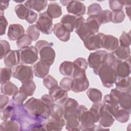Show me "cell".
<instances>
[{"instance_id":"cell-1","label":"cell","mask_w":131,"mask_h":131,"mask_svg":"<svg viewBox=\"0 0 131 131\" xmlns=\"http://www.w3.org/2000/svg\"><path fill=\"white\" fill-rule=\"evenodd\" d=\"M11 120L17 121L20 127V130H45V121L32 116L24 107V104L14 105V109Z\"/></svg>"},{"instance_id":"cell-2","label":"cell","mask_w":131,"mask_h":131,"mask_svg":"<svg viewBox=\"0 0 131 131\" xmlns=\"http://www.w3.org/2000/svg\"><path fill=\"white\" fill-rule=\"evenodd\" d=\"M24 106L32 116L37 119L45 122L50 117L49 108L41 99L32 97L24 104Z\"/></svg>"},{"instance_id":"cell-3","label":"cell","mask_w":131,"mask_h":131,"mask_svg":"<svg viewBox=\"0 0 131 131\" xmlns=\"http://www.w3.org/2000/svg\"><path fill=\"white\" fill-rule=\"evenodd\" d=\"M77 118L80 123L81 130H95V123L98 121L91 111L84 105L79 106L77 111Z\"/></svg>"},{"instance_id":"cell-4","label":"cell","mask_w":131,"mask_h":131,"mask_svg":"<svg viewBox=\"0 0 131 131\" xmlns=\"http://www.w3.org/2000/svg\"><path fill=\"white\" fill-rule=\"evenodd\" d=\"M96 75H99L103 85L107 88L112 87L117 80V76L112 65L106 60L99 68Z\"/></svg>"},{"instance_id":"cell-5","label":"cell","mask_w":131,"mask_h":131,"mask_svg":"<svg viewBox=\"0 0 131 131\" xmlns=\"http://www.w3.org/2000/svg\"><path fill=\"white\" fill-rule=\"evenodd\" d=\"M13 78L19 80L21 83L32 80L34 77L33 69L32 67L24 64L16 66L13 69Z\"/></svg>"},{"instance_id":"cell-6","label":"cell","mask_w":131,"mask_h":131,"mask_svg":"<svg viewBox=\"0 0 131 131\" xmlns=\"http://www.w3.org/2000/svg\"><path fill=\"white\" fill-rule=\"evenodd\" d=\"M107 54L108 52L105 50H98L90 54L88 63L89 67L93 69V72L95 75L99 68L106 60Z\"/></svg>"},{"instance_id":"cell-7","label":"cell","mask_w":131,"mask_h":131,"mask_svg":"<svg viewBox=\"0 0 131 131\" xmlns=\"http://www.w3.org/2000/svg\"><path fill=\"white\" fill-rule=\"evenodd\" d=\"M110 96L116 101L120 107L130 112V93L121 92L117 89L111 90Z\"/></svg>"},{"instance_id":"cell-8","label":"cell","mask_w":131,"mask_h":131,"mask_svg":"<svg viewBox=\"0 0 131 131\" xmlns=\"http://www.w3.org/2000/svg\"><path fill=\"white\" fill-rule=\"evenodd\" d=\"M21 64H33L38 59V51L34 46H29L19 50Z\"/></svg>"},{"instance_id":"cell-9","label":"cell","mask_w":131,"mask_h":131,"mask_svg":"<svg viewBox=\"0 0 131 131\" xmlns=\"http://www.w3.org/2000/svg\"><path fill=\"white\" fill-rule=\"evenodd\" d=\"M35 25L42 33L50 34L53 30V18L48 15L46 11L39 13Z\"/></svg>"},{"instance_id":"cell-10","label":"cell","mask_w":131,"mask_h":131,"mask_svg":"<svg viewBox=\"0 0 131 131\" xmlns=\"http://www.w3.org/2000/svg\"><path fill=\"white\" fill-rule=\"evenodd\" d=\"M79 104L75 100L71 98H68L63 105V118L69 120L72 118H77V111Z\"/></svg>"},{"instance_id":"cell-11","label":"cell","mask_w":131,"mask_h":131,"mask_svg":"<svg viewBox=\"0 0 131 131\" xmlns=\"http://www.w3.org/2000/svg\"><path fill=\"white\" fill-rule=\"evenodd\" d=\"M117 78L129 76L130 74V57L123 61L116 60L112 66Z\"/></svg>"},{"instance_id":"cell-12","label":"cell","mask_w":131,"mask_h":131,"mask_svg":"<svg viewBox=\"0 0 131 131\" xmlns=\"http://www.w3.org/2000/svg\"><path fill=\"white\" fill-rule=\"evenodd\" d=\"M75 31L80 38L84 41L88 37L94 35L90 29L86 20L83 16H79L75 28Z\"/></svg>"},{"instance_id":"cell-13","label":"cell","mask_w":131,"mask_h":131,"mask_svg":"<svg viewBox=\"0 0 131 131\" xmlns=\"http://www.w3.org/2000/svg\"><path fill=\"white\" fill-rule=\"evenodd\" d=\"M89 86V82L86 74H83L74 77L72 79L71 90L74 93L85 91Z\"/></svg>"},{"instance_id":"cell-14","label":"cell","mask_w":131,"mask_h":131,"mask_svg":"<svg viewBox=\"0 0 131 131\" xmlns=\"http://www.w3.org/2000/svg\"><path fill=\"white\" fill-rule=\"evenodd\" d=\"M115 121V118L108 111L106 105L103 104L99 113L98 122L99 124L104 128L111 127Z\"/></svg>"},{"instance_id":"cell-15","label":"cell","mask_w":131,"mask_h":131,"mask_svg":"<svg viewBox=\"0 0 131 131\" xmlns=\"http://www.w3.org/2000/svg\"><path fill=\"white\" fill-rule=\"evenodd\" d=\"M53 43L43 47L38 51L40 55V60L51 66L54 62L55 58V52L52 48Z\"/></svg>"},{"instance_id":"cell-16","label":"cell","mask_w":131,"mask_h":131,"mask_svg":"<svg viewBox=\"0 0 131 131\" xmlns=\"http://www.w3.org/2000/svg\"><path fill=\"white\" fill-rule=\"evenodd\" d=\"M49 95L59 104H63L68 99V92L62 89L60 86L56 85L49 90Z\"/></svg>"},{"instance_id":"cell-17","label":"cell","mask_w":131,"mask_h":131,"mask_svg":"<svg viewBox=\"0 0 131 131\" xmlns=\"http://www.w3.org/2000/svg\"><path fill=\"white\" fill-rule=\"evenodd\" d=\"M104 34L102 33H98L91 35L83 41L84 47L90 51L102 48L101 39Z\"/></svg>"},{"instance_id":"cell-18","label":"cell","mask_w":131,"mask_h":131,"mask_svg":"<svg viewBox=\"0 0 131 131\" xmlns=\"http://www.w3.org/2000/svg\"><path fill=\"white\" fill-rule=\"evenodd\" d=\"M53 31L55 35L61 41L67 42L70 38V31L64 25L61 23L55 24Z\"/></svg>"},{"instance_id":"cell-19","label":"cell","mask_w":131,"mask_h":131,"mask_svg":"<svg viewBox=\"0 0 131 131\" xmlns=\"http://www.w3.org/2000/svg\"><path fill=\"white\" fill-rule=\"evenodd\" d=\"M67 10L69 13L75 16H82L85 13L86 7L81 2L78 1H71L67 6Z\"/></svg>"},{"instance_id":"cell-20","label":"cell","mask_w":131,"mask_h":131,"mask_svg":"<svg viewBox=\"0 0 131 131\" xmlns=\"http://www.w3.org/2000/svg\"><path fill=\"white\" fill-rule=\"evenodd\" d=\"M101 47L108 51H113L119 47V40L112 35L104 34L101 39Z\"/></svg>"},{"instance_id":"cell-21","label":"cell","mask_w":131,"mask_h":131,"mask_svg":"<svg viewBox=\"0 0 131 131\" xmlns=\"http://www.w3.org/2000/svg\"><path fill=\"white\" fill-rule=\"evenodd\" d=\"M4 62L8 68H12L17 66L20 62L19 50H11L4 57Z\"/></svg>"},{"instance_id":"cell-22","label":"cell","mask_w":131,"mask_h":131,"mask_svg":"<svg viewBox=\"0 0 131 131\" xmlns=\"http://www.w3.org/2000/svg\"><path fill=\"white\" fill-rule=\"evenodd\" d=\"M66 125L64 119H54L52 118H49L43 123L45 130H61L63 127Z\"/></svg>"},{"instance_id":"cell-23","label":"cell","mask_w":131,"mask_h":131,"mask_svg":"<svg viewBox=\"0 0 131 131\" xmlns=\"http://www.w3.org/2000/svg\"><path fill=\"white\" fill-rule=\"evenodd\" d=\"M25 33V29L23 26L18 24H13L8 27L7 36L9 40H17Z\"/></svg>"},{"instance_id":"cell-24","label":"cell","mask_w":131,"mask_h":131,"mask_svg":"<svg viewBox=\"0 0 131 131\" xmlns=\"http://www.w3.org/2000/svg\"><path fill=\"white\" fill-rule=\"evenodd\" d=\"M50 68V65L40 60L33 66L34 74L38 78H43L48 74Z\"/></svg>"},{"instance_id":"cell-25","label":"cell","mask_w":131,"mask_h":131,"mask_svg":"<svg viewBox=\"0 0 131 131\" xmlns=\"http://www.w3.org/2000/svg\"><path fill=\"white\" fill-rule=\"evenodd\" d=\"M88 63L85 59L79 57L77 58L73 62L74 70L72 77L85 73V70L88 68Z\"/></svg>"},{"instance_id":"cell-26","label":"cell","mask_w":131,"mask_h":131,"mask_svg":"<svg viewBox=\"0 0 131 131\" xmlns=\"http://www.w3.org/2000/svg\"><path fill=\"white\" fill-rule=\"evenodd\" d=\"M112 54L115 57L116 60H125L130 56V47H118L114 51H112Z\"/></svg>"},{"instance_id":"cell-27","label":"cell","mask_w":131,"mask_h":131,"mask_svg":"<svg viewBox=\"0 0 131 131\" xmlns=\"http://www.w3.org/2000/svg\"><path fill=\"white\" fill-rule=\"evenodd\" d=\"M86 22L90 29L94 34H96L98 33L99 27L102 24L98 15L89 16L87 18Z\"/></svg>"},{"instance_id":"cell-28","label":"cell","mask_w":131,"mask_h":131,"mask_svg":"<svg viewBox=\"0 0 131 131\" xmlns=\"http://www.w3.org/2000/svg\"><path fill=\"white\" fill-rule=\"evenodd\" d=\"M24 5L29 9H33L40 12L45 9L48 5L47 1L28 0L25 2Z\"/></svg>"},{"instance_id":"cell-29","label":"cell","mask_w":131,"mask_h":131,"mask_svg":"<svg viewBox=\"0 0 131 131\" xmlns=\"http://www.w3.org/2000/svg\"><path fill=\"white\" fill-rule=\"evenodd\" d=\"M79 16L66 14L64 15L60 20V23L64 25L69 30L70 32L73 31L75 28L77 22L78 20Z\"/></svg>"},{"instance_id":"cell-30","label":"cell","mask_w":131,"mask_h":131,"mask_svg":"<svg viewBox=\"0 0 131 131\" xmlns=\"http://www.w3.org/2000/svg\"><path fill=\"white\" fill-rule=\"evenodd\" d=\"M116 89L121 92L130 93V77L117 78L115 83Z\"/></svg>"},{"instance_id":"cell-31","label":"cell","mask_w":131,"mask_h":131,"mask_svg":"<svg viewBox=\"0 0 131 131\" xmlns=\"http://www.w3.org/2000/svg\"><path fill=\"white\" fill-rule=\"evenodd\" d=\"M1 84V94L8 96H13L18 91L17 86L10 81Z\"/></svg>"},{"instance_id":"cell-32","label":"cell","mask_w":131,"mask_h":131,"mask_svg":"<svg viewBox=\"0 0 131 131\" xmlns=\"http://www.w3.org/2000/svg\"><path fill=\"white\" fill-rule=\"evenodd\" d=\"M46 12L52 18H58L62 14L61 7L57 3H51L48 6Z\"/></svg>"},{"instance_id":"cell-33","label":"cell","mask_w":131,"mask_h":131,"mask_svg":"<svg viewBox=\"0 0 131 131\" xmlns=\"http://www.w3.org/2000/svg\"><path fill=\"white\" fill-rule=\"evenodd\" d=\"M63 107L60 104L54 103L49 109L50 117L52 118L60 119L63 117Z\"/></svg>"},{"instance_id":"cell-34","label":"cell","mask_w":131,"mask_h":131,"mask_svg":"<svg viewBox=\"0 0 131 131\" xmlns=\"http://www.w3.org/2000/svg\"><path fill=\"white\" fill-rule=\"evenodd\" d=\"M0 130H20L19 123L13 120H7L4 121L0 125Z\"/></svg>"},{"instance_id":"cell-35","label":"cell","mask_w":131,"mask_h":131,"mask_svg":"<svg viewBox=\"0 0 131 131\" xmlns=\"http://www.w3.org/2000/svg\"><path fill=\"white\" fill-rule=\"evenodd\" d=\"M59 70L61 75L67 76H72L74 70L73 62L70 61H64L60 64Z\"/></svg>"},{"instance_id":"cell-36","label":"cell","mask_w":131,"mask_h":131,"mask_svg":"<svg viewBox=\"0 0 131 131\" xmlns=\"http://www.w3.org/2000/svg\"><path fill=\"white\" fill-rule=\"evenodd\" d=\"M86 94L89 99L93 103L101 102L102 101V94L98 89L90 88L86 91Z\"/></svg>"},{"instance_id":"cell-37","label":"cell","mask_w":131,"mask_h":131,"mask_svg":"<svg viewBox=\"0 0 131 131\" xmlns=\"http://www.w3.org/2000/svg\"><path fill=\"white\" fill-rule=\"evenodd\" d=\"M130 113V112L120 107L115 113L113 117L115 119L120 123H124L128 121L129 118Z\"/></svg>"},{"instance_id":"cell-38","label":"cell","mask_w":131,"mask_h":131,"mask_svg":"<svg viewBox=\"0 0 131 131\" xmlns=\"http://www.w3.org/2000/svg\"><path fill=\"white\" fill-rule=\"evenodd\" d=\"M31 9H28L24 4H20L14 8V11L17 17L21 19H26Z\"/></svg>"},{"instance_id":"cell-39","label":"cell","mask_w":131,"mask_h":131,"mask_svg":"<svg viewBox=\"0 0 131 131\" xmlns=\"http://www.w3.org/2000/svg\"><path fill=\"white\" fill-rule=\"evenodd\" d=\"M36 89V84L32 80L22 83L21 86L19 88V90L25 93L28 96H31L34 93Z\"/></svg>"},{"instance_id":"cell-40","label":"cell","mask_w":131,"mask_h":131,"mask_svg":"<svg viewBox=\"0 0 131 131\" xmlns=\"http://www.w3.org/2000/svg\"><path fill=\"white\" fill-rule=\"evenodd\" d=\"M14 109V104L11 102L9 105H6L1 109V119L3 121L10 119L13 115Z\"/></svg>"},{"instance_id":"cell-41","label":"cell","mask_w":131,"mask_h":131,"mask_svg":"<svg viewBox=\"0 0 131 131\" xmlns=\"http://www.w3.org/2000/svg\"><path fill=\"white\" fill-rule=\"evenodd\" d=\"M28 95L20 90H18L13 96L11 99V102L14 105H21L27 99Z\"/></svg>"},{"instance_id":"cell-42","label":"cell","mask_w":131,"mask_h":131,"mask_svg":"<svg viewBox=\"0 0 131 131\" xmlns=\"http://www.w3.org/2000/svg\"><path fill=\"white\" fill-rule=\"evenodd\" d=\"M66 129L68 130H81L80 123L78 119L72 118L66 120Z\"/></svg>"},{"instance_id":"cell-43","label":"cell","mask_w":131,"mask_h":131,"mask_svg":"<svg viewBox=\"0 0 131 131\" xmlns=\"http://www.w3.org/2000/svg\"><path fill=\"white\" fill-rule=\"evenodd\" d=\"M39 30L35 25H32L28 26L27 29V34L31 39L32 41H36L39 37Z\"/></svg>"},{"instance_id":"cell-44","label":"cell","mask_w":131,"mask_h":131,"mask_svg":"<svg viewBox=\"0 0 131 131\" xmlns=\"http://www.w3.org/2000/svg\"><path fill=\"white\" fill-rule=\"evenodd\" d=\"M32 40L27 34H24L16 40V45L19 49H23L30 46L31 45Z\"/></svg>"},{"instance_id":"cell-45","label":"cell","mask_w":131,"mask_h":131,"mask_svg":"<svg viewBox=\"0 0 131 131\" xmlns=\"http://www.w3.org/2000/svg\"><path fill=\"white\" fill-rule=\"evenodd\" d=\"M12 73L11 68L8 67L1 68L0 74L1 83L9 81L12 76Z\"/></svg>"},{"instance_id":"cell-46","label":"cell","mask_w":131,"mask_h":131,"mask_svg":"<svg viewBox=\"0 0 131 131\" xmlns=\"http://www.w3.org/2000/svg\"><path fill=\"white\" fill-rule=\"evenodd\" d=\"M120 46L122 47H129L131 43V35L130 31L127 33L123 31L119 38Z\"/></svg>"},{"instance_id":"cell-47","label":"cell","mask_w":131,"mask_h":131,"mask_svg":"<svg viewBox=\"0 0 131 131\" xmlns=\"http://www.w3.org/2000/svg\"><path fill=\"white\" fill-rule=\"evenodd\" d=\"M125 18V14L122 10L112 11L111 12V21L117 24L122 23Z\"/></svg>"},{"instance_id":"cell-48","label":"cell","mask_w":131,"mask_h":131,"mask_svg":"<svg viewBox=\"0 0 131 131\" xmlns=\"http://www.w3.org/2000/svg\"><path fill=\"white\" fill-rule=\"evenodd\" d=\"M0 50H1L0 59H2L11 51L10 44L7 40H0Z\"/></svg>"},{"instance_id":"cell-49","label":"cell","mask_w":131,"mask_h":131,"mask_svg":"<svg viewBox=\"0 0 131 131\" xmlns=\"http://www.w3.org/2000/svg\"><path fill=\"white\" fill-rule=\"evenodd\" d=\"M102 11V8L99 4L93 3L88 6L86 14L89 16L99 15Z\"/></svg>"},{"instance_id":"cell-50","label":"cell","mask_w":131,"mask_h":131,"mask_svg":"<svg viewBox=\"0 0 131 131\" xmlns=\"http://www.w3.org/2000/svg\"><path fill=\"white\" fill-rule=\"evenodd\" d=\"M43 84L48 90L58 85L57 81L51 75H47L43 78Z\"/></svg>"},{"instance_id":"cell-51","label":"cell","mask_w":131,"mask_h":131,"mask_svg":"<svg viewBox=\"0 0 131 131\" xmlns=\"http://www.w3.org/2000/svg\"><path fill=\"white\" fill-rule=\"evenodd\" d=\"M72 84V79L68 77L63 78L59 82L60 88L67 92L71 90Z\"/></svg>"},{"instance_id":"cell-52","label":"cell","mask_w":131,"mask_h":131,"mask_svg":"<svg viewBox=\"0 0 131 131\" xmlns=\"http://www.w3.org/2000/svg\"><path fill=\"white\" fill-rule=\"evenodd\" d=\"M111 12L112 11L109 10H102L101 12L98 15L102 24L108 23L111 21Z\"/></svg>"},{"instance_id":"cell-53","label":"cell","mask_w":131,"mask_h":131,"mask_svg":"<svg viewBox=\"0 0 131 131\" xmlns=\"http://www.w3.org/2000/svg\"><path fill=\"white\" fill-rule=\"evenodd\" d=\"M108 4L110 9L113 11L122 10L123 7V5L120 3V1L110 0L108 1Z\"/></svg>"},{"instance_id":"cell-54","label":"cell","mask_w":131,"mask_h":131,"mask_svg":"<svg viewBox=\"0 0 131 131\" xmlns=\"http://www.w3.org/2000/svg\"><path fill=\"white\" fill-rule=\"evenodd\" d=\"M8 24V21L6 18L5 17L4 15H0V26H1L0 35L1 36L5 34Z\"/></svg>"},{"instance_id":"cell-55","label":"cell","mask_w":131,"mask_h":131,"mask_svg":"<svg viewBox=\"0 0 131 131\" xmlns=\"http://www.w3.org/2000/svg\"><path fill=\"white\" fill-rule=\"evenodd\" d=\"M40 99L46 104V105L49 108V109L51 105H53L55 102L54 99L49 95L48 94L43 95V96H42Z\"/></svg>"},{"instance_id":"cell-56","label":"cell","mask_w":131,"mask_h":131,"mask_svg":"<svg viewBox=\"0 0 131 131\" xmlns=\"http://www.w3.org/2000/svg\"><path fill=\"white\" fill-rule=\"evenodd\" d=\"M37 18V14L34 11H33V10H30L29 15L26 20L29 24H32L36 21Z\"/></svg>"},{"instance_id":"cell-57","label":"cell","mask_w":131,"mask_h":131,"mask_svg":"<svg viewBox=\"0 0 131 131\" xmlns=\"http://www.w3.org/2000/svg\"><path fill=\"white\" fill-rule=\"evenodd\" d=\"M9 102V98L8 96L4 94H1L0 95V102H1V109L5 107Z\"/></svg>"},{"instance_id":"cell-58","label":"cell","mask_w":131,"mask_h":131,"mask_svg":"<svg viewBox=\"0 0 131 131\" xmlns=\"http://www.w3.org/2000/svg\"><path fill=\"white\" fill-rule=\"evenodd\" d=\"M52 42H49L46 40H40L38 41L35 45V47L36 48L37 51H38L39 49H40L41 48H42L44 46H46L47 45H50Z\"/></svg>"},{"instance_id":"cell-59","label":"cell","mask_w":131,"mask_h":131,"mask_svg":"<svg viewBox=\"0 0 131 131\" xmlns=\"http://www.w3.org/2000/svg\"><path fill=\"white\" fill-rule=\"evenodd\" d=\"M10 1H2L1 3V9L0 11L4 12L5 10L7 9L9 7Z\"/></svg>"},{"instance_id":"cell-60","label":"cell","mask_w":131,"mask_h":131,"mask_svg":"<svg viewBox=\"0 0 131 131\" xmlns=\"http://www.w3.org/2000/svg\"><path fill=\"white\" fill-rule=\"evenodd\" d=\"M125 10L126 14H127V15L128 16L129 18H130V5L126 6L125 7Z\"/></svg>"},{"instance_id":"cell-61","label":"cell","mask_w":131,"mask_h":131,"mask_svg":"<svg viewBox=\"0 0 131 131\" xmlns=\"http://www.w3.org/2000/svg\"><path fill=\"white\" fill-rule=\"evenodd\" d=\"M120 3L124 6V5H130L131 1H120Z\"/></svg>"},{"instance_id":"cell-62","label":"cell","mask_w":131,"mask_h":131,"mask_svg":"<svg viewBox=\"0 0 131 131\" xmlns=\"http://www.w3.org/2000/svg\"><path fill=\"white\" fill-rule=\"evenodd\" d=\"M70 2H71V1H60V3L63 6H67Z\"/></svg>"}]
</instances>
